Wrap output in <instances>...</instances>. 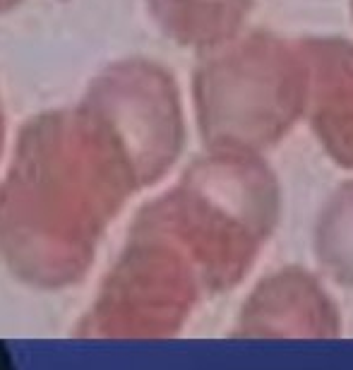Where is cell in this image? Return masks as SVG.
<instances>
[{
    "instance_id": "3957f363",
    "label": "cell",
    "mask_w": 353,
    "mask_h": 370,
    "mask_svg": "<svg viewBox=\"0 0 353 370\" xmlns=\"http://www.w3.org/2000/svg\"><path fill=\"white\" fill-rule=\"evenodd\" d=\"M255 0H168L171 24L195 43L231 39L248 17Z\"/></svg>"
},
{
    "instance_id": "6da1fadb",
    "label": "cell",
    "mask_w": 353,
    "mask_h": 370,
    "mask_svg": "<svg viewBox=\"0 0 353 370\" xmlns=\"http://www.w3.org/2000/svg\"><path fill=\"white\" fill-rule=\"evenodd\" d=\"M308 70L300 43L260 31L226 48L200 77L205 133L231 152L276 144L305 111Z\"/></svg>"
},
{
    "instance_id": "7a4b0ae2",
    "label": "cell",
    "mask_w": 353,
    "mask_h": 370,
    "mask_svg": "<svg viewBox=\"0 0 353 370\" xmlns=\"http://www.w3.org/2000/svg\"><path fill=\"white\" fill-rule=\"evenodd\" d=\"M308 70L305 111L327 152L353 166V43L342 39L303 41Z\"/></svg>"
}]
</instances>
